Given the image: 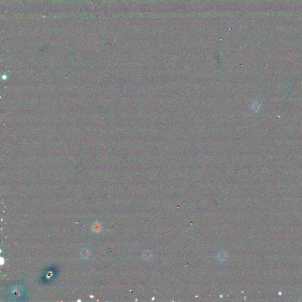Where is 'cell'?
<instances>
[{"instance_id":"6da1fadb","label":"cell","mask_w":302,"mask_h":302,"mask_svg":"<svg viewBox=\"0 0 302 302\" xmlns=\"http://www.w3.org/2000/svg\"><path fill=\"white\" fill-rule=\"evenodd\" d=\"M250 107H251V109L255 112H259L260 111L261 107H262V106L261 104L258 102H254L252 103L251 106H250Z\"/></svg>"}]
</instances>
